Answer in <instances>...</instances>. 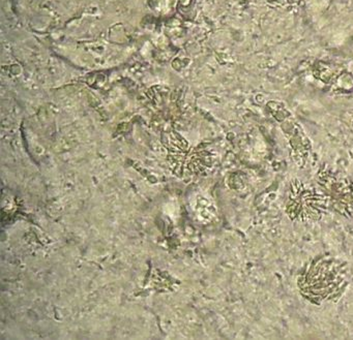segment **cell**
Instances as JSON below:
<instances>
[{"instance_id":"1","label":"cell","mask_w":353,"mask_h":340,"mask_svg":"<svg viewBox=\"0 0 353 340\" xmlns=\"http://www.w3.org/2000/svg\"><path fill=\"white\" fill-rule=\"evenodd\" d=\"M346 281L344 266L334 259H319L312 264L300 282L302 293L309 299L322 301L334 298Z\"/></svg>"},{"instance_id":"2","label":"cell","mask_w":353,"mask_h":340,"mask_svg":"<svg viewBox=\"0 0 353 340\" xmlns=\"http://www.w3.org/2000/svg\"><path fill=\"white\" fill-rule=\"evenodd\" d=\"M325 199L309 191L290 197L287 213L293 221L308 222L319 219L325 211Z\"/></svg>"}]
</instances>
